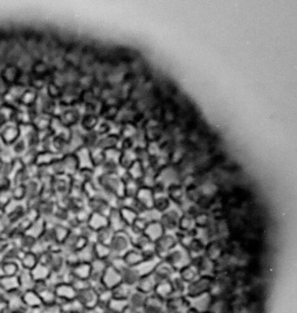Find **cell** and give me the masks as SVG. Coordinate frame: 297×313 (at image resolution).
I'll return each mask as SVG.
<instances>
[{
    "mask_svg": "<svg viewBox=\"0 0 297 313\" xmlns=\"http://www.w3.org/2000/svg\"><path fill=\"white\" fill-rule=\"evenodd\" d=\"M170 282H171L172 288H174V295H180V296H186V289H187V283L185 282L184 279L179 276L178 271H176L174 275H172L171 278H170Z\"/></svg>",
    "mask_w": 297,
    "mask_h": 313,
    "instance_id": "83f0119b",
    "label": "cell"
},
{
    "mask_svg": "<svg viewBox=\"0 0 297 313\" xmlns=\"http://www.w3.org/2000/svg\"><path fill=\"white\" fill-rule=\"evenodd\" d=\"M146 299H148V295L143 293L136 288L132 290L130 293L128 301V310L126 311L130 313H140L144 310V306L146 304Z\"/></svg>",
    "mask_w": 297,
    "mask_h": 313,
    "instance_id": "52a82bcc",
    "label": "cell"
},
{
    "mask_svg": "<svg viewBox=\"0 0 297 313\" xmlns=\"http://www.w3.org/2000/svg\"><path fill=\"white\" fill-rule=\"evenodd\" d=\"M97 296H99V304L102 305H108V303L113 299V293L110 289H103L102 291L97 293Z\"/></svg>",
    "mask_w": 297,
    "mask_h": 313,
    "instance_id": "f6af8a7d",
    "label": "cell"
},
{
    "mask_svg": "<svg viewBox=\"0 0 297 313\" xmlns=\"http://www.w3.org/2000/svg\"><path fill=\"white\" fill-rule=\"evenodd\" d=\"M14 313H29V310H27V311H21V312H14Z\"/></svg>",
    "mask_w": 297,
    "mask_h": 313,
    "instance_id": "816d5d0a",
    "label": "cell"
},
{
    "mask_svg": "<svg viewBox=\"0 0 297 313\" xmlns=\"http://www.w3.org/2000/svg\"><path fill=\"white\" fill-rule=\"evenodd\" d=\"M6 310H7V308H6V303H5V302H1V301H0V313L5 312Z\"/></svg>",
    "mask_w": 297,
    "mask_h": 313,
    "instance_id": "c3c4849f",
    "label": "cell"
},
{
    "mask_svg": "<svg viewBox=\"0 0 297 313\" xmlns=\"http://www.w3.org/2000/svg\"><path fill=\"white\" fill-rule=\"evenodd\" d=\"M143 313H165V301L155 293L149 295Z\"/></svg>",
    "mask_w": 297,
    "mask_h": 313,
    "instance_id": "5bb4252c",
    "label": "cell"
},
{
    "mask_svg": "<svg viewBox=\"0 0 297 313\" xmlns=\"http://www.w3.org/2000/svg\"><path fill=\"white\" fill-rule=\"evenodd\" d=\"M159 261H161V259H159V257H157V256L150 257V259H145L144 261H143V262H140L138 265L135 266V268L138 270L140 277H143V276L149 275V273H152L153 271H155L156 266H157Z\"/></svg>",
    "mask_w": 297,
    "mask_h": 313,
    "instance_id": "7402d4cb",
    "label": "cell"
},
{
    "mask_svg": "<svg viewBox=\"0 0 297 313\" xmlns=\"http://www.w3.org/2000/svg\"><path fill=\"white\" fill-rule=\"evenodd\" d=\"M94 253H95V259H100L104 261H108L110 259V256L113 255L110 247L100 242L94 243Z\"/></svg>",
    "mask_w": 297,
    "mask_h": 313,
    "instance_id": "f35d334b",
    "label": "cell"
},
{
    "mask_svg": "<svg viewBox=\"0 0 297 313\" xmlns=\"http://www.w3.org/2000/svg\"><path fill=\"white\" fill-rule=\"evenodd\" d=\"M0 289L5 292H12L19 289L18 276H2L0 278Z\"/></svg>",
    "mask_w": 297,
    "mask_h": 313,
    "instance_id": "4dcf8cb0",
    "label": "cell"
},
{
    "mask_svg": "<svg viewBox=\"0 0 297 313\" xmlns=\"http://www.w3.org/2000/svg\"><path fill=\"white\" fill-rule=\"evenodd\" d=\"M76 299L84 306V309H94L99 304L97 292L94 289H91L90 286L87 289L81 290V291H77Z\"/></svg>",
    "mask_w": 297,
    "mask_h": 313,
    "instance_id": "9c48e42d",
    "label": "cell"
},
{
    "mask_svg": "<svg viewBox=\"0 0 297 313\" xmlns=\"http://www.w3.org/2000/svg\"><path fill=\"white\" fill-rule=\"evenodd\" d=\"M62 308V313H82L84 310V306L81 304V303L77 301L76 298L73 299V301L66 302L61 305Z\"/></svg>",
    "mask_w": 297,
    "mask_h": 313,
    "instance_id": "60d3db41",
    "label": "cell"
},
{
    "mask_svg": "<svg viewBox=\"0 0 297 313\" xmlns=\"http://www.w3.org/2000/svg\"><path fill=\"white\" fill-rule=\"evenodd\" d=\"M108 223H109V227L112 228L114 233L124 231L125 230V228L128 227L126 226V223L124 222L119 208H113V209L110 210L109 215H108Z\"/></svg>",
    "mask_w": 297,
    "mask_h": 313,
    "instance_id": "9a60e30c",
    "label": "cell"
},
{
    "mask_svg": "<svg viewBox=\"0 0 297 313\" xmlns=\"http://www.w3.org/2000/svg\"><path fill=\"white\" fill-rule=\"evenodd\" d=\"M212 280L213 277L208 276H199L193 282L188 283L187 289H186V297H195L202 293L210 292Z\"/></svg>",
    "mask_w": 297,
    "mask_h": 313,
    "instance_id": "5b68a950",
    "label": "cell"
},
{
    "mask_svg": "<svg viewBox=\"0 0 297 313\" xmlns=\"http://www.w3.org/2000/svg\"><path fill=\"white\" fill-rule=\"evenodd\" d=\"M31 272H32V276H33V278L35 279V282H38V280L47 279L48 277H50L52 271L47 265H45V264L39 262L37 265L31 270Z\"/></svg>",
    "mask_w": 297,
    "mask_h": 313,
    "instance_id": "e575fe53",
    "label": "cell"
},
{
    "mask_svg": "<svg viewBox=\"0 0 297 313\" xmlns=\"http://www.w3.org/2000/svg\"><path fill=\"white\" fill-rule=\"evenodd\" d=\"M178 273H179V276H180L181 278L187 283V284L188 283L193 282L194 279H197L198 277L200 276L199 275L198 268L195 266V264L193 262H192L191 264H188L187 266H185V268H182L181 270H179Z\"/></svg>",
    "mask_w": 297,
    "mask_h": 313,
    "instance_id": "f1b7e54d",
    "label": "cell"
},
{
    "mask_svg": "<svg viewBox=\"0 0 297 313\" xmlns=\"http://www.w3.org/2000/svg\"><path fill=\"white\" fill-rule=\"evenodd\" d=\"M114 235H115V233H114L112 228H110L109 226L104 227V228H102V229L96 231V242H100V243H103V244H107V246H109L110 242H112Z\"/></svg>",
    "mask_w": 297,
    "mask_h": 313,
    "instance_id": "ab89813d",
    "label": "cell"
},
{
    "mask_svg": "<svg viewBox=\"0 0 297 313\" xmlns=\"http://www.w3.org/2000/svg\"><path fill=\"white\" fill-rule=\"evenodd\" d=\"M82 313H96V312H95V310H94V309H86Z\"/></svg>",
    "mask_w": 297,
    "mask_h": 313,
    "instance_id": "f907efd6",
    "label": "cell"
},
{
    "mask_svg": "<svg viewBox=\"0 0 297 313\" xmlns=\"http://www.w3.org/2000/svg\"><path fill=\"white\" fill-rule=\"evenodd\" d=\"M71 272H73L75 278L88 279L91 273L90 263H77L76 265L71 268Z\"/></svg>",
    "mask_w": 297,
    "mask_h": 313,
    "instance_id": "1f68e13d",
    "label": "cell"
},
{
    "mask_svg": "<svg viewBox=\"0 0 297 313\" xmlns=\"http://www.w3.org/2000/svg\"><path fill=\"white\" fill-rule=\"evenodd\" d=\"M87 224L94 231H97V230L102 229V228H104V227L109 226V223H108V216H106V215H103V214H100V213H94V211L91 213Z\"/></svg>",
    "mask_w": 297,
    "mask_h": 313,
    "instance_id": "cb8c5ba5",
    "label": "cell"
},
{
    "mask_svg": "<svg viewBox=\"0 0 297 313\" xmlns=\"http://www.w3.org/2000/svg\"><path fill=\"white\" fill-rule=\"evenodd\" d=\"M165 261L169 264H171V266L176 271H179V270H181L182 268H185V266H187L188 264L192 263V259L190 254H188L187 248L182 247L179 243H177L172 248L171 252L166 256Z\"/></svg>",
    "mask_w": 297,
    "mask_h": 313,
    "instance_id": "6da1fadb",
    "label": "cell"
},
{
    "mask_svg": "<svg viewBox=\"0 0 297 313\" xmlns=\"http://www.w3.org/2000/svg\"><path fill=\"white\" fill-rule=\"evenodd\" d=\"M157 284H158L157 277H156L155 273L152 272V273H149V275L140 277V279H139L138 284H137V286H136V289L149 296V295H152V293L155 292L156 285Z\"/></svg>",
    "mask_w": 297,
    "mask_h": 313,
    "instance_id": "7c38bea8",
    "label": "cell"
},
{
    "mask_svg": "<svg viewBox=\"0 0 297 313\" xmlns=\"http://www.w3.org/2000/svg\"><path fill=\"white\" fill-rule=\"evenodd\" d=\"M77 259L81 263H91L95 260V253H94V244L88 243L87 246H84L82 249L77 250L76 252Z\"/></svg>",
    "mask_w": 297,
    "mask_h": 313,
    "instance_id": "f546056e",
    "label": "cell"
},
{
    "mask_svg": "<svg viewBox=\"0 0 297 313\" xmlns=\"http://www.w3.org/2000/svg\"><path fill=\"white\" fill-rule=\"evenodd\" d=\"M110 249H112V254L114 256H119L123 257L129 250L132 249V243L128 234L125 231H119V233H115L114 235L112 242L109 244Z\"/></svg>",
    "mask_w": 297,
    "mask_h": 313,
    "instance_id": "7a4b0ae2",
    "label": "cell"
},
{
    "mask_svg": "<svg viewBox=\"0 0 297 313\" xmlns=\"http://www.w3.org/2000/svg\"><path fill=\"white\" fill-rule=\"evenodd\" d=\"M1 266L2 276H18L19 271L21 270L20 263L19 262H13V261H7V262H1L0 264Z\"/></svg>",
    "mask_w": 297,
    "mask_h": 313,
    "instance_id": "d590c367",
    "label": "cell"
},
{
    "mask_svg": "<svg viewBox=\"0 0 297 313\" xmlns=\"http://www.w3.org/2000/svg\"><path fill=\"white\" fill-rule=\"evenodd\" d=\"M18 279H19V289L20 291H29V290H33L35 285V279L32 276L31 270L21 269L18 273Z\"/></svg>",
    "mask_w": 297,
    "mask_h": 313,
    "instance_id": "ac0fdd59",
    "label": "cell"
},
{
    "mask_svg": "<svg viewBox=\"0 0 297 313\" xmlns=\"http://www.w3.org/2000/svg\"><path fill=\"white\" fill-rule=\"evenodd\" d=\"M22 299H24L26 308H27L28 310L39 308V306L42 305L40 296H39L35 291H33V290L22 292Z\"/></svg>",
    "mask_w": 297,
    "mask_h": 313,
    "instance_id": "4316f807",
    "label": "cell"
},
{
    "mask_svg": "<svg viewBox=\"0 0 297 313\" xmlns=\"http://www.w3.org/2000/svg\"><path fill=\"white\" fill-rule=\"evenodd\" d=\"M4 144H5V143L2 142L1 137H0V155H1V152L4 151V149H5V148H4Z\"/></svg>",
    "mask_w": 297,
    "mask_h": 313,
    "instance_id": "681fc988",
    "label": "cell"
},
{
    "mask_svg": "<svg viewBox=\"0 0 297 313\" xmlns=\"http://www.w3.org/2000/svg\"><path fill=\"white\" fill-rule=\"evenodd\" d=\"M123 181H124V192H125L126 197L135 198L137 192H138L139 188L142 187L139 184V181L133 180V179L130 178L129 175H128V179H123Z\"/></svg>",
    "mask_w": 297,
    "mask_h": 313,
    "instance_id": "74e56055",
    "label": "cell"
},
{
    "mask_svg": "<svg viewBox=\"0 0 297 313\" xmlns=\"http://www.w3.org/2000/svg\"><path fill=\"white\" fill-rule=\"evenodd\" d=\"M123 259L124 262H125L128 266H137L140 262H143V261L145 260V257L140 250L136 249V248H132L131 250H129V252L123 256Z\"/></svg>",
    "mask_w": 297,
    "mask_h": 313,
    "instance_id": "484cf974",
    "label": "cell"
},
{
    "mask_svg": "<svg viewBox=\"0 0 297 313\" xmlns=\"http://www.w3.org/2000/svg\"><path fill=\"white\" fill-rule=\"evenodd\" d=\"M102 283L106 289H114L119 283H122V277H120V271L114 268V266L108 264L107 269L104 270L102 275Z\"/></svg>",
    "mask_w": 297,
    "mask_h": 313,
    "instance_id": "8fae6325",
    "label": "cell"
},
{
    "mask_svg": "<svg viewBox=\"0 0 297 313\" xmlns=\"http://www.w3.org/2000/svg\"><path fill=\"white\" fill-rule=\"evenodd\" d=\"M54 291L57 295V303L60 305L76 298V290L74 289L73 285L67 284V283H61L54 289Z\"/></svg>",
    "mask_w": 297,
    "mask_h": 313,
    "instance_id": "30bf717a",
    "label": "cell"
},
{
    "mask_svg": "<svg viewBox=\"0 0 297 313\" xmlns=\"http://www.w3.org/2000/svg\"><path fill=\"white\" fill-rule=\"evenodd\" d=\"M135 288H131V286L124 284V283H119V285H116L115 288L112 289V293H113V298H117V299H128L130 293H131L132 290Z\"/></svg>",
    "mask_w": 297,
    "mask_h": 313,
    "instance_id": "8d00e7d4",
    "label": "cell"
},
{
    "mask_svg": "<svg viewBox=\"0 0 297 313\" xmlns=\"http://www.w3.org/2000/svg\"><path fill=\"white\" fill-rule=\"evenodd\" d=\"M198 268L199 275L213 277L215 275V262L208 259L206 256H202L200 259L192 261Z\"/></svg>",
    "mask_w": 297,
    "mask_h": 313,
    "instance_id": "4fadbf2b",
    "label": "cell"
},
{
    "mask_svg": "<svg viewBox=\"0 0 297 313\" xmlns=\"http://www.w3.org/2000/svg\"><path fill=\"white\" fill-rule=\"evenodd\" d=\"M119 211L126 226H132L133 222L137 220V217H138V213L133 210L132 208H119Z\"/></svg>",
    "mask_w": 297,
    "mask_h": 313,
    "instance_id": "7bdbcfd3",
    "label": "cell"
},
{
    "mask_svg": "<svg viewBox=\"0 0 297 313\" xmlns=\"http://www.w3.org/2000/svg\"><path fill=\"white\" fill-rule=\"evenodd\" d=\"M120 277H122V283L131 286V288H136L140 279L138 270L135 266H125L120 270Z\"/></svg>",
    "mask_w": 297,
    "mask_h": 313,
    "instance_id": "2e32d148",
    "label": "cell"
},
{
    "mask_svg": "<svg viewBox=\"0 0 297 313\" xmlns=\"http://www.w3.org/2000/svg\"><path fill=\"white\" fill-rule=\"evenodd\" d=\"M108 308L116 313H124L128 310V301H125V299L113 298L112 301L108 303Z\"/></svg>",
    "mask_w": 297,
    "mask_h": 313,
    "instance_id": "b9f144b4",
    "label": "cell"
},
{
    "mask_svg": "<svg viewBox=\"0 0 297 313\" xmlns=\"http://www.w3.org/2000/svg\"><path fill=\"white\" fill-rule=\"evenodd\" d=\"M187 298L188 308L191 311L199 313H208L211 311L212 304L214 302V297L210 292L202 293L195 297H186Z\"/></svg>",
    "mask_w": 297,
    "mask_h": 313,
    "instance_id": "3957f363",
    "label": "cell"
},
{
    "mask_svg": "<svg viewBox=\"0 0 297 313\" xmlns=\"http://www.w3.org/2000/svg\"><path fill=\"white\" fill-rule=\"evenodd\" d=\"M19 263H20L21 269L32 270L39 263V256H37L32 252H26L24 253Z\"/></svg>",
    "mask_w": 297,
    "mask_h": 313,
    "instance_id": "836d02e7",
    "label": "cell"
},
{
    "mask_svg": "<svg viewBox=\"0 0 297 313\" xmlns=\"http://www.w3.org/2000/svg\"><path fill=\"white\" fill-rule=\"evenodd\" d=\"M195 228H197V223H195L194 217L188 214H182L180 221H179L178 230L184 231V233H193Z\"/></svg>",
    "mask_w": 297,
    "mask_h": 313,
    "instance_id": "d6a6232c",
    "label": "cell"
},
{
    "mask_svg": "<svg viewBox=\"0 0 297 313\" xmlns=\"http://www.w3.org/2000/svg\"><path fill=\"white\" fill-rule=\"evenodd\" d=\"M71 285L74 286V289L77 291H81V290L89 288V283H88V279H79V278H74Z\"/></svg>",
    "mask_w": 297,
    "mask_h": 313,
    "instance_id": "7dc6e473",
    "label": "cell"
},
{
    "mask_svg": "<svg viewBox=\"0 0 297 313\" xmlns=\"http://www.w3.org/2000/svg\"><path fill=\"white\" fill-rule=\"evenodd\" d=\"M190 311L186 296L172 295L165 301V312L168 313H187Z\"/></svg>",
    "mask_w": 297,
    "mask_h": 313,
    "instance_id": "8992f818",
    "label": "cell"
},
{
    "mask_svg": "<svg viewBox=\"0 0 297 313\" xmlns=\"http://www.w3.org/2000/svg\"><path fill=\"white\" fill-rule=\"evenodd\" d=\"M6 308H7V311L9 313L27 311L28 309L26 308L24 299H22V291H20V290H15V291L8 292Z\"/></svg>",
    "mask_w": 297,
    "mask_h": 313,
    "instance_id": "ba28073f",
    "label": "cell"
},
{
    "mask_svg": "<svg viewBox=\"0 0 297 313\" xmlns=\"http://www.w3.org/2000/svg\"><path fill=\"white\" fill-rule=\"evenodd\" d=\"M135 199L144 209L153 208V199H155V197H153L152 188L140 187L139 191L137 192Z\"/></svg>",
    "mask_w": 297,
    "mask_h": 313,
    "instance_id": "e0dca14e",
    "label": "cell"
},
{
    "mask_svg": "<svg viewBox=\"0 0 297 313\" xmlns=\"http://www.w3.org/2000/svg\"><path fill=\"white\" fill-rule=\"evenodd\" d=\"M42 312L44 313H62V308L58 303L53 304H42Z\"/></svg>",
    "mask_w": 297,
    "mask_h": 313,
    "instance_id": "bcb514c9",
    "label": "cell"
},
{
    "mask_svg": "<svg viewBox=\"0 0 297 313\" xmlns=\"http://www.w3.org/2000/svg\"><path fill=\"white\" fill-rule=\"evenodd\" d=\"M145 235L148 239L151 241V242L155 243L156 241L161 239V237L163 236V235L165 234V230L164 228H163V226L161 224V222L159 221H157V222H151L148 224V227L145 228L144 233H143Z\"/></svg>",
    "mask_w": 297,
    "mask_h": 313,
    "instance_id": "44dd1931",
    "label": "cell"
},
{
    "mask_svg": "<svg viewBox=\"0 0 297 313\" xmlns=\"http://www.w3.org/2000/svg\"><path fill=\"white\" fill-rule=\"evenodd\" d=\"M2 142L5 144H13L19 139L20 137V129L17 124H13V125H7L2 129L1 133H0Z\"/></svg>",
    "mask_w": 297,
    "mask_h": 313,
    "instance_id": "ffe728a7",
    "label": "cell"
},
{
    "mask_svg": "<svg viewBox=\"0 0 297 313\" xmlns=\"http://www.w3.org/2000/svg\"><path fill=\"white\" fill-rule=\"evenodd\" d=\"M178 234V233H177ZM177 234L165 233L161 239L155 242V252L156 256L159 257L161 260H165L169 253L171 252L172 248L178 243V236Z\"/></svg>",
    "mask_w": 297,
    "mask_h": 313,
    "instance_id": "277c9868",
    "label": "cell"
},
{
    "mask_svg": "<svg viewBox=\"0 0 297 313\" xmlns=\"http://www.w3.org/2000/svg\"><path fill=\"white\" fill-rule=\"evenodd\" d=\"M45 230H46V221L42 217L39 216L37 220L31 223V226L28 227V229L26 230L25 234L28 235V236L33 237V239L35 240H39L42 236V234L45 233Z\"/></svg>",
    "mask_w": 297,
    "mask_h": 313,
    "instance_id": "603a6c76",
    "label": "cell"
},
{
    "mask_svg": "<svg viewBox=\"0 0 297 313\" xmlns=\"http://www.w3.org/2000/svg\"><path fill=\"white\" fill-rule=\"evenodd\" d=\"M175 272H176V270L172 268L171 264H169L165 260L159 261L157 266H156L155 271H153L156 277H157L158 282H161V280H168V279L170 280V278H171Z\"/></svg>",
    "mask_w": 297,
    "mask_h": 313,
    "instance_id": "d6986e66",
    "label": "cell"
},
{
    "mask_svg": "<svg viewBox=\"0 0 297 313\" xmlns=\"http://www.w3.org/2000/svg\"><path fill=\"white\" fill-rule=\"evenodd\" d=\"M39 296H40L42 304H53V303H57V295H55L54 289L47 288L39 293Z\"/></svg>",
    "mask_w": 297,
    "mask_h": 313,
    "instance_id": "ee69618b",
    "label": "cell"
},
{
    "mask_svg": "<svg viewBox=\"0 0 297 313\" xmlns=\"http://www.w3.org/2000/svg\"><path fill=\"white\" fill-rule=\"evenodd\" d=\"M156 296H158L159 298H162L163 301H166V299L170 298L172 295H174V288H172V284L170 280H161L158 282V284L156 285L155 289Z\"/></svg>",
    "mask_w": 297,
    "mask_h": 313,
    "instance_id": "d4e9b609",
    "label": "cell"
},
{
    "mask_svg": "<svg viewBox=\"0 0 297 313\" xmlns=\"http://www.w3.org/2000/svg\"><path fill=\"white\" fill-rule=\"evenodd\" d=\"M165 313H168V312H165Z\"/></svg>",
    "mask_w": 297,
    "mask_h": 313,
    "instance_id": "f5cc1de1",
    "label": "cell"
}]
</instances>
